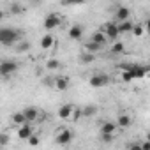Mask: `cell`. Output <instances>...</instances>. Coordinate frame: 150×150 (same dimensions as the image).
I'll use <instances>...</instances> for the list:
<instances>
[{"label": "cell", "instance_id": "obj_11", "mask_svg": "<svg viewBox=\"0 0 150 150\" xmlns=\"http://www.w3.org/2000/svg\"><path fill=\"white\" fill-rule=\"evenodd\" d=\"M30 134H34V129H32V125H30L28 122L23 124V125H20V129H18V136H20L21 139H28Z\"/></svg>", "mask_w": 150, "mask_h": 150}, {"label": "cell", "instance_id": "obj_24", "mask_svg": "<svg viewBox=\"0 0 150 150\" xmlns=\"http://www.w3.org/2000/svg\"><path fill=\"white\" fill-rule=\"evenodd\" d=\"M131 32H132L136 37H141V35H143V27H141L139 23H136V25L132 23V28H131Z\"/></svg>", "mask_w": 150, "mask_h": 150}, {"label": "cell", "instance_id": "obj_9", "mask_svg": "<svg viewBox=\"0 0 150 150\" xmlns=\"http://www.w3.org/2000/svg\"><path fill=\"white\" fill-rule=\"evenodd\" d=\"M23 115H25L27 122H28V124H32V122H35V120L39 118V110H37L35 106H28V108H25V110H23Z\"/></svg>", "mask_w": 150, "mask_h": 150}, {"label": "cell", "instance_id": "obj_26", "mask_svg": "<svg viewBox=\"0 0 150 150\" xmlns=\"http://www.w3.org/2000/svg\"><path fill=\"white\" fill-rule=\"evenodd\" d=\"M62 6H81L85 4V0H60Z\"/></svg>", "mask_w": 150, "mask_h": 150}, {"label": "cell", "instance_id": "obj_15", "mask_svg": "<svg viewBox=\"0 0 150 150\" xmlns=\"http://www.w3.org/2000/svg\"><path fill=\"white\" fill-rule=\"evenodd\" d=\"M115 129H117L115 122H103L101 124V134H113Z\"/></svg>", "mask_w": 150, "mask_h": 150}, {"label": "cell", "instance_id": "obj_23", "mask_svg": "<svg viewBox=\"0 0 150 150\" xmlns=\"http://www.w3.org/2000/svg\"><path fill=\"white\" fill-rule=\"evenodd\" d=\"M46 67H48L50 71H55V69H58V67H60V62H58L57 58H50V60L46 62Z\"/></svg>", "mask_w": 150, "mask_h": 150}, {"label": "cell", "instance_id": "obj_16", "mask_svg": "<svg viewBox=\"0 0 150 150\" xmlns=\"http://www.w3.org/2000/svg\"><path fill=\"white\" fill-rule=\"evenodd\" d=\"M129 14H131L129 9L122 6V7L117 9V14H115V16H117V21H124V20H129Z\"/></svg>", "mask_w": 150, "mask_h": 150}, {"label": "cell", "instance_id": "obj_19", "mask_svg": "<svg viewBox=\"0 0 150 150\" xmlns=\"http://www.w3.org/2000/svg\"><path fill=\"white\" fill-rule=\"evenodd\" d=\"M103 46L101 44H97V42H94L92 39L88 41V42H85V51H90V53H96V51H99Z\"/></svg>", "mask_w": 150, "mask_h": 150}, {"label": "cell", "instance_id": "obj_13", "mask_svg": "<svg viewBox=\"0 0 150 150\" xmlns=\"http://www.w3.org/2000/svg\"><path fill=\"white\" fill-rule=\"evenodd\" d=\"M53 44H55V37H53L51 34L42 35V39H41V48H42V50H51Z\"/></svg>", "mask_w": 150, "mask_h": 150}, {"label": "cell", "instance_id": "obj_3", "mask_svg": "<svg viewBox=\"0 0 150 150\" xmlns=\"http://www.w3.org/2000/svg\"><path fill=\"white\" fill-rule=\"evenodd\" d=\"M60 23H62V18H60L58 14H55V13H51V14H48V16L44 18V28H46V30H53V28H57Z\"/></svg>", "mask_w": 150, "mask_h": 150}, {"label": "cell", "instance_id": "obj_28", "mask_svg": "<svg viewBox=\"0 0 150 150\" xmlns=\"http://www.w3.org/2000/svg\"><path fill=\"white\" fill-rule=\"evenodd\" d=\"M28 50H30V42H28V41H25V42L18 44V51H21V53H23V51H28Z\"/></svg>", "mask_w": 150, "mask_h": 150}, {"label": "cell", "instance_id": "obj_2", "mask_svg": "<svg viewBox=\"0 0 150 150\" xmlns=\"http://www.w3.org/2000/svg\"><path fill=\"white\" fill-rule=\"evenodd\" d=\"M18 69V64L13 62V60H4V62H0V76L2 78H7L11 76V74Z\"/></svg>", "mask_w": 150, "mask_h": 150}, {"label": "cell", "instance_id": "obj_34", "mask_svg": "<svg viewBox=\"0 0 150 150\" xmlns=\"http://www.w3.org/2000/svg\"><path fill=\"white\" fill-rule=\"evenodd\" d=\"M4 16H6V14H4V11H2V9H0V21H2V20H4Z\"/></svg>", "mask_w": 150, "mask_h": 150}, {"label": "cell", "instance_id": "obj_25", "mask_svg": "<svg viewBox=\"0 0 150 150\" xmlns=\"http://www.w3.org/2000/svg\"><path fill=\"white\" fill-rule=\"evenodd\" d=\"M124 50H125L124 42H115V44H113V48H111V53L118 55V53H124Z\"/></svg>", "mask_w": 150, "mask_h": 150}, {"label": "cell", "instance_id": "obj_29", "mask_svg": "<svg viewBox=\"0 0 150 150\" xmlns=\"http://www.w3.org/2000/svg\"><path fill=\"white\" fill-rule=\"evenodd\" d=\"M28 145H32V146L39 145V136H35V134H30V136H28Z\"/></svg>", "mask_w": 150, "mask_h": 150}, {"label": "cell", "instance_id": "obj_1", "mask_svg": "<svg viewBox=\"0 0 150 150\" xmlns=\"http://www.w3.org/2000/svg\"><path fill=\"white\" fill-rule=\"evenodd\" d=\"M21 32L16 30V28H11V27H2L0 28V44L4 46H13L18 39H20Z\"/></svg>", "mask_w": 150, "mask_h": 150}, {"label": "cell", "instance_id": "obj_7", "mask_svg": "<svg viewBox=\"0 0 150 150\" xmlns=\"http://www.w3.org/2000/svg\"><path fill=\"white\" fill-rule=\"evenodd\" d=\"M88 83H90V87H96V88L97 87H106L110 83V78L106 76V74H96V76L90 78Z\"/></svg>", "mask_w": 150, "mask_h": 150}, {"label": "cell", "instance_id": "obj_12", "mask_svg": "<svg viewBox=\"0 0 150 150\" xmlns=\"http://www.w3.org/2000/svg\"><path fill=\"white\" fill-rule=\"evenodd\" d=\"M90 39H92L94 42H97V44H101V46H104V44H106V42L110 41V39L106 37V34H104L103 30H99V32H94Z\"/></svg>", "mask_w": 150, "mask_h": 150}, {"label": "cell", "instance_id": "obj_6", "mask_svg": "<svg viewBox=\"0 0 150 150\" xmlns=\"http://www.w3.org/2000/svg\"><path fill=\"white\" fill-rule=\"evenodd\" d=\"M71 139H72V131H69V129H60V131L57 132V143H58V145H69Z\"/></svg>", "mask_w": 150, "mask_h": 150}, {"label": "cell", "instance_id": "obj_18", "mask_svg": "<svg viewBox=\"0 0 150 150\" xmlns=\"http://www.w3.org/2000/svg\"><path fill=\"white\" fill-rule=\"evenodd\" d=\"M11 120H13L14 124H18V125H23V124H27V118H25V115H23V111H18V113H13V117H11Z\"/></svg>", "mask_w": 150, "mask_h": 150}, {"label": "cell", "instance_id": "obj_4", "mask_svg": "<svg viewBox=\"0 0 150 150\" xmlns=\"http://www.w3.org/2000/svg\"><path fill=\"white\" fill-rule=\"evenodd\" d=\"M103 32L106 34V37L108 39H111V41H117L118 39V28H117V23H113V21H108L106 25H104V28H103Z\"/></svg>", "mask_w": 150, "mask_h": 150}, {"label": "cell", "instance_id": "obj_27", "mask_svg": "<svg viewBox=\"0 0 150 150\" xmlns=\"http://www.w3.org/2000/svg\"><path fill=\"white\" fill-rule=\"evenodd\" d=\"M134 78H132V74H131V71H122V81H125V83H129V81H132Z\"/></svg>", "mask_w": 150, "mask_h": 150}, {"label": "cell", "instance_id": "obj_17", "mask_svg": "<svg viewBox=\"0 0 150 150\" xmlns=\"http://www.w3.org/2000/svg\"><path fill=\"white\" fill-rule=\"evenodd\" d=\"M94 60H96V55L90 53V51H83V53L80 55V62H81V64H92Z\"/></svg>", "mask_w": 150, "mask_h": 150}, {"label": "cell", "instance_id": "obj_10", "mask_svg": "<svg viewBox=\"0 0 150 150\" xmlns=\"http://www.w3.org/2000/svg\"><path fill=\"white\" fill-rule=\"evenodd\" d=\"M69 37H71L72 41L81 39V37H83V27H81V25H72V27L69 28Z\"/></svg>", "mask_w": 150, "mask_h": 150}, {"label": "cell", "instance_id": "obj_5", "mask_svg": "<svg viewBox=\"0 0 150 150\" xmlns=\"http://www.w3.org/2000/svg\"><path fill=\"white\" fill-rule=\"evenodd\" d=\"M69 85H71L69 76H57V78H53V87H55L57 90H60V92L67 90V88H69Z\"/></svg>", "mask_w": 150, "mask_h": 150}, {"label": "cell", "instance_id": "obj_31", "mask_svg": "<svg viewBox=\"0 0 150 150\" xmlns=\"http://www.w3.org/2000/svg\"><path fill=\"white\" fill-rule=\"evenodd\" d=\"M103 136V141L104 143H111L113 141V134H101Z\"/></svg>", "mask_w": 150, "mask_h": 150}, {"label": "cell", "instance_id": "obj_21", "mask_svg": "<svg viewBox=\"0 0 150 150\" xmlns=\"http://www.w3.org/2000/svg\"><path fill=\"white\" fill-rule=\"evenodd\" d=\"M96 113H97V108L92 106V104H90V106H85V108L81 110V115H83V117H94Z\"/></svg>", "mask_w": 150, "mask_h": 150}, {"label": "cell", "instance_id": "obj_22", "mask_svg": "<svg viewBox=\"0 0 150 150\" xmlns=\"http://www.w3.org/2000/svg\"><path fill=\"white\" fill-rule=\"evenodd\" d=\"M9 13H11V14H23V13H25V7H21L20 4H13L11 9H9Z\"/></svg>", "mask_w": 150, "mask_h": 150}, {"label": "cell", "instance_id": "obj_14", "mask_svg": "<svg viewBox=\"0 0 150 150\" xmlns=\"http://www.w3.org/2000/svg\"><path fill=\"white\" fill-rule=\"evenodd\" d=\"M117 28H118V34H129L131 28H132V23L129 20H124V21H118L117 23Z\"/></svg>", "mask_w": 150, "mask_h": 150}, {"label": "cell", "instance_id": "obj_33", "mask_svg": "<svg viewBox=\"0 0 150 150\" xmlns=\"http://www.w3.org/2000/svg\"><path fill=\"white\" fill-rule=\"evenodd\" d=\"M139 148H141V150H148V148H150V143H148V141H145V143H143Z\"/></svg>", "mask_w": 150, "mask_h": 150}, {"label": "cell", "instance_id": "obj_20", "mask_svg": "<svg viewBox=\"0 0 150 150\" xmlns=\"http://www.w3.org/2000/svg\"><path fill=\"white\" fill-rule=\"evenodd\" d=\"M117 125L118 127H129L131 125V117L129 115H120L118 120H117Z\"/></svg>", "mask_w": 150, "mask_h": 150}, {"label": "cell", "instance_id": "obj_8", "mask_svg": "<svg viewBox=\"0 0 150 150\" xmlns=\"http://www.w3.org/2000/svg\"><path fill=\"white\" fill-rule=\"evenodd\" d=\"M72 110H74L72 104H64V106H60V108H58V118H60V120H71Z\"/></svg>", "mask_w": 150, "mask_h": 150}, {"label": "cell", "instance_id": "obj_30", "mask_svg": "<svg viewBox=\"0 0 150 150\" xmlns=\"http://www.w3.org/2000/svg\"><path fill=\"white\" fill-rule=\"evenodd\" d=\"M9 143V136L7 134H0V146H6Z\"/></svg>", "mask_w": 150, "mask_h": 150}, {"label": "cell", "instance_id": "obj_32", "mask_svg": "<svg viewBox=\"0 0 150 150\" xmlns=\"http://www.w3.org/2000/svg\"><path fill=\"white\" fill-rule=\"evenodd\" d=\"M42 83H44V85H46V87H53V78H50V76H46V78H44V81H42Z\"/></svg>", "mask_w": 150, "mask_h": 150}]
</instances>
